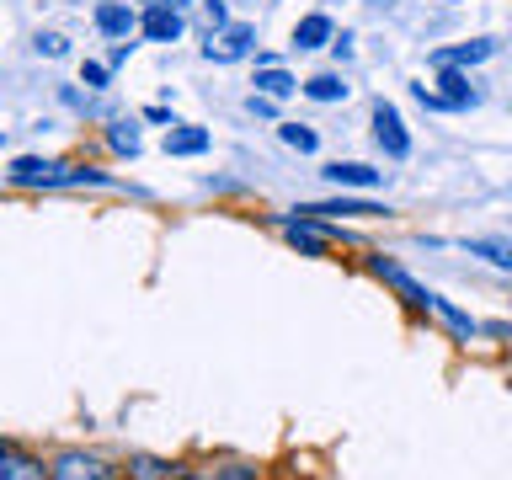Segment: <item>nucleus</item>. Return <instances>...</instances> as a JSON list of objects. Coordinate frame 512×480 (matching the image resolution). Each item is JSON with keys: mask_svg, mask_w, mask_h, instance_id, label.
Segmentation results:
<instances>
[{"mask_svg": "<svg viewBox=\"0 0 512 480\" xmlns=\"http://www.w3.org/2000/svg\"><path fill=\"white\" fill-rule=\"evenodd\" d=\"M11 182L16 187H107L102 171L91 166H70V160H38V155H22L11 166Z\"/></svg>", "mask_w": 512, "mask_h": 480, "instance_id": "1", "label": "nucleus"}, {"mask_svg": "<svg viewBox=\"0 0 512 480\" xmlns=\"http://www.w3.org/2000/svg\"><path fill=\"white\" fill-rule=\"evenodd\" d=\"M299 214H384L379 203H352V198H336V203H310Z\"/></svg>", "mask_w": 512, "mask_h": 480, "instance_id": "15", "label": "nucleus"}, {"mask_svg": "<svg viewBox=\"0 0 512 480\" xmlns=\"http://www.w3.org/2000/svg\"><path fill=\"white\" fill-rule=\"evenodd\" d=\"M203 150H208V128L182 123V128H171V134H166V155H203Z\"/></svg>", "mask_w": 512, "mask_h": 480, "instance_id": "11", "label": "nucleus"}, {"mask_svg": "<svg viewBox=\"0 0 512 480\" xmlns=\"http://www.w3.org/2000/svg\"><path fill=\"white\" fill-rule=\"evenodd\" d=\"M326 176H331L336 187H379V176H384V171L363 166V160H331Z\"/></svg>", "mask_w": 512, "mask_h": 480, "instance_id": "8", "label": "nucleus"}, {"mask_svg": "<svg viewBox=\"0 0 512 480\" xmlns=\"http://www.w3.org/2000/svg\"><path fill=\"white\" fill-rule=\"evenodd\" d=\"M251 43H256V32H251L246 22H235V27H219V32H208L203 54L214 59V64H235V59H246V54H251Z\"/></svg>", "mask_w": 512, "mask_h": 480, "instance_id": "2", "label": "nucleus"}, {"mask_svg": "<svg viewBox=\"0 0 512 480\" xmlns=\"http://www.w3.org/2000/svg\"><path fill=\"white\" fill-rule=\"evenodd\" d=\"M38 54H48V59H64V38H54V32H48V38H38Z\"/></svg>", "mask_w": 512, "mask_h": 480, "instance_id": "22", "label": "nucleus"}, {"mask_svg": "<svg viewBox=\"0 0 512 480\" xmlns=\"http://www.w3.org/2000/svg\"><path fill=\"white\" fill-rule=\"evenodd\" d=\"M0 480H48V470H43V459L27 454V448L0 443Z\"/></svg>", "mask_w": 512, "mask_h": 480, "instance_id": "6", "label": "nucleus"}, {"mask_svg": "<svg viewBox=\"0 0 512 480\" xmlns=\"http://www.w3.org/2000/svg\"><path fill=\"white\" fill-rule=\"evenodd\" d=\"M139 32L150 43H176V38H182V11H176L171 0H155V6L139 16Z\"/></svg>", "mask_w": 512, "mask_h": 480, "instance_id": "4", "label": "nucleus"}, {"mask_svg": "<svg viewBox=\"0 0 512 480\" xmlns=\"http://www.w3.org/2000/svg\"><path fill=\"white\" fill-rule=\"evenodd\" d=\"M256 86H262V96H272V102H278V96H294V91H299V80L288 75V70H278V64H267V70L256 75Z\"/></svg>", "mask_w": 512, "mask_h": 480, "instance_id": "14", "label": "nucleus"}, {"mask_svg": "<svg viewBox=\"0 0 512 480\" xmlns=\"http://www.w3.org/2000/svg\"><path fill=\"white\" fill-rule=\"evenodd\" d=\"M208 480H256L246 464H230V470H208Z\"/></svg>", "mask_w": 512, "mask_h": 480, "instance_id": "19", "label": "nucleus"}, {"mask_svg": "<svg viewBox=\"0 0 512 480\" xmlns=\"http://www.w3.org/2000/svg\"><path fill=\"white\" fill-rule=\"evenodd\" d=\"M320 43H331V16H304V22L294 27V48H320Z\"/></svg>", "mask_w": 512, "mask_h": 480, "instance_id": "13", "label": "nucleus"}, {"mask_svg": "<svg viewBox=\"0 0 512 480\" xmlns=\"http://www.w3.org/2000/svg\"><path fill=\"white\" fill-rule=\"evenodd\" d=\"M251 112H256V118H272V96H251V102H246Z\"/></svg>", "mask_w": 512, "mask_h": 480, "instance_id": "23", "label": "nucleus"}, {"mask_svg": "<svg viewBox=\"0 0 512 480\" xmlns=\"http://www.w3.org/2000/svg\"><path fill=\"white\" fill-rule=\"evenodd\" d=\"M278 139L288 144V150H299V155H310L315 144H320V139H315V128H304V123H283V128H278Z\"/></svg>", "mask_w": 512, "mask_h": 480, "instance_id": "16", "label": "nucleus"}, {"mask_svg": "<svg viewBox=\"0 0 512 480\" xmlns=\"http://www.w3.org/2000/svg\"><path fill=\"white\" fill-rule=\"evenodd\" d=\"M80 80H86V86H107V64H91V59H86V70H80Z\"/></svg>", "mask_w": 512, "mask_h": 480, "instance_id": "20", "label": "nucleus"}, {"mask_svg": "<svg viewBox=\"0 0 512 480\" xmlns=\"http://www.w3.org/2000/svg\"><path fill=\"white\" fill-rule=\"evenodd\" d=\"M112 150L118 155H139V134H134V123H112Z\"/></svg>", "mask_w": 512, "mask_h": 480, "instance_id": "18", "label": "nucleus"}, {"mask_svg": "<svg viewBox=\"0 0 512 480\" xmlns=\"http://www.w3.org/2000/svg\"><path fill=\"white\" fill-rule=\"evenodd\" d=\"M438 86H443L438 96H443V102L454 107V112H464V107H475V102H480V96H475V86H470V80H464L459 70H443V80H438Z\"/></svg>", "mask_w": 512, "mask_h": 480, "instance_id": "10", "label": "nucleus"}, {"mask_svg": "<svg viewBox=\"0 0 512 480\" xmlns=\"http://www.w3.org/2000/svg\"><path fill=\"white\" fill-rule=\"evenodd\" d=\"M48 480H118V475L91 454H59L54 464H48Z\"/></svg>", "mask_w": 512, "mask_h": 480, "instance_id": "5", "label": "nucleus"}, {"mask_svg": "<svg viewBox=\"0 0 512 480\" xmlns=\"http://www.w3.org/2000/svg\"><path fill=\"white\" fill-rule=\"evenodd\" d=\"M139 27V16L123 6V0H102V6H96V32H102V38H128V32Z\"/></svg>", "mask_w": 512, "mask_h": 480, "instance_id": "7", "label": "nucleus"}, {"mask_svg": "<svg viewBox=\"0 0 512 480\" xmlns=\"http://www.w3.org/2000/svg\"><path fill=\"white\" fill-rule=\"evenodd\" d=\"M203 22H208V32L224 27V6H219V0H203Z\"/></svg>", "mask_w": 512, "mask_h": 480, "instance_id": "21", "label": "nucleus"}, {"mask_svg": "<svg viewBox=\"0 0 512 480\" xmlns=\"http://www.w3.org/2000/svg\"><path fill=\"white\" fill-rule=\"evenodd\" d=\"M374 139H379V150L390 155V160H406L411 155V134H406V123H400V112L390 102L374 107Z\"/></svg>", "mask_w": 512, "mask_h": 480, "instance_id": "3", "label": "nucleus"}, {"mask_svg": "<svg viewBox=\"0 0 512 480\" xmlns=\"http://www.w3.org/2000/svg\"><path fill=\"white\" fill-rule=\"evenodd\" d=\"M134 480H182V470H176V464H160V459H139Z\"/></svg>", "mask_w": 512, "mask_h": 480, "instance_id": "17", "label": "nucleus"}, {"mask_svg": "<svg viewBox=\"0 0 512 480\" xmlns=\"http://www.w3.org/2000/svg\"><path fill=\"white\" fill-rule=\"evenodd\" d=\"M491 38H475V43H459V48H438V54H432V64H438V70H454V64H480V59H491Z\"/></svg>", "mask_w": 512, "mask_h": 480, "instance_id": "9", "label": "nucleus"}, {"mask_svg": "<svg viewBox=\"0 0 512 480\" xmlns=\"http://www.w3.org/2000/svg\"><path fill=\"white\" fill-rule=\"evenodd\" d=\"M299 91L310 96V102H347V80L342 75H310Z\"/></svg>", "mask_w": 512, "mask_h": 480, "instance_id": "12", "label": "nucleus"}]
</instances>
